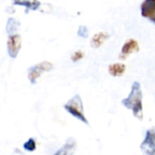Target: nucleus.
Here are the masks:
<instances>
[{
  "instance_id": "nucleus-1",
  "label": "nucleus",
  "mask_w": 155,
  "mask_h": 155,
  "mask_svg": "<svg viewBox=\"0 0 155 155\" xmlns=\"http://www.w3.org/2000/svg\"><path fill=\"white\" fill-rule=\"evenodd\" d=\"M121 104L130 110L135 118L140 120L143 119V107H142V91L140 84L138 81H134L131 85V90L129 96L121 101Z\"/></svg>"
},
{
  "instance_id": "nucleus-2",
  "label": "nucleus",
  "mask_w": 155,
  "mask_h": 155,
  "mask_svg": "<svg viewBox=\"0 0 155 155\" xmlns=\"http://www.w3.org/2000/svg\"><path fill=\"white\" fill-rule=\"evenodd\" d=\"M64 109L77 120H81L85 124H89V121L84 114L83 103L80 95H75L74 97H72L64 105Z\"/></svg>"
},
{
  "instance_id": "nucleus-3",
  "label": "nucleus",
  "mask_w": 155,
  "mask_h": 155,
  "mask_svg": "<svg viewBox=\"0 0 155 155\" xmlns=\"http://www.w3.org/2000/svg\"><path fill=\"white\" fill-rule=\"evenodd\" d=\"M140 150L145 155L155 154V127H152L146 131L145 138L140 144Z\"/></svg>"
},
{
  "instance_id": "nucleus-4",
  "label": "nucleus",
  "mask_w": 155,
  "mask_h": 155,
  "mask_svg": "<svg viewBox=\"0 0 155 155\" xmlns=\"http://www.w3.org/2000/svg\"><path fill=\"white\" fill-rule=\"evenodd\" d=\"M53 68V65L48 61H43L40 62L33 67H31L28 69V80L31 82V84H35L37 82V80L42 75L43 72L49 71Z\"/></svg>"
},
{
  "instance_id": "nucleus-5",
  "label": "nucleus",
  "mask_w": 155,
  "mask_h": 155,
  "mask_svg": "<svg viewBox=\"0 0 155 155\" xmlns=\"http://www.w3.org/2000/svg\"><path fill=\"white\" fill-rule=\"evenodd\" d=\"M21 48V37L18 34L9 36L8 40V55L12 58H16Z\"/></svg>"
},
{
  "instance_id": "nucleus-6",
  "label": "nucleus",
  "mask_w": 155,
  "mask_h": 155,
  "mask_svg": "<svg viewBox=\"0 0 155 155\" xmlns=\"http://www.w3.org/2000/svg\"><path fill=\"white\" fill-rule=\"evenodd\" d=\"M140 12L143 18L155 24V0H144L140 6Z\"/></svg>"
},
{
  "instance_id": "nucleus-7",
  "label": "nucleus",
  "mask_w": 155,
  "mask_h": 155,
  "mask_svg": "<svg viewBox=\"0 0 155 155\" xmlns=\"http://www.w3.org/2000/svg\"><path fill=\"white\" fill-rule=\"evenodd\" d=\"M139 50H140V47L138 42L135 39H128L122 46L119 58L121 60H125L130 54L136 53Z\"/></svg>"
},
{
  "instance_id": "nucleus-8",
  "label": "nucleus",
  "mask_w": 155,
  "mask_h": 155,
  "mask_svg": "<svg viewBox=\"0 0 155 155\" xmlns=\"http://www.w3.org/2000/svg\"><path fill=\"white\" fill-rule=\"evenodd\" d=\"M77 149V142L74 139H68L66 143L58 149L54 155H74Z\"/></svg>"
},
{
  "instance_id": "nucleus-9",
  "label": "nucleus",
  "mask_w": 155,
  "mask_h": 155,
  "mask_svg": "<svg viewBox=\"0 0 155 155\" xmlns=\"http://www.w3.org/2000/svg\"><path fill=\"white\" fill-rule=\"evenodd\" d=\"M108 71L113 77H121L126 71V66L122 63H114L109 66Z\"/></svg>"
},
{
  "instance_id": "nucleus-10",
  "label": "nucleus",
  "mask_w": 155,
  "mask_h": 155,
  "mask_svg": "<svg viewBox=\"0 0 155 155\" xmlns=\"http://www.w3.org/2000/svg\"><path fill=\"white\" fill-rule=\"evenodd\" d=\"M13 4L25 7L30 10H37L40 7V2L38 0H13Z\"/></svg>"
},
{
  "instance_id": "nucleus-11",
  "label": "nucleus",
  "mask_w": 155,
  "mask_h": 155,
  "mask_svg": "<svg viewBox=\"0 0 155 155\" xmlns=\"http://www.w3.org/2000/svg\"><path fill=\"white\" fill-rule=\"evenodd\" d=\"M109 38V35L105 32H100V33H97L95 34L92 38H91V45L92 48H100L105 41L106 39Z\"/></svg>"
},
{
  "instance_id": "nucleus-12",
  "label": "nucleus",
  "mask_w": 155,
  "mask_h": 155,
  "mask_svg": "<svg viewBox=\"0 0 155 155\" xmlns=\"http://www.w3.org/2000/svg\"><path fill=\"white\" fill-rule=\"evenodd\" d=\"M19 22L17 21L15 18H9L7 24V32L9 34V36L15 35L16 31L18 30L19 27Z\"/></svg>"
},
{
  "instance_id": "nucleus-13",
  "label": "nucleus",
  "mask_w": 155,
  "mask_h": 155,
  "mask_svg": "<svg viewBox=\"0 0 155 155\" xmlns=\"http://www.w3.org/2000/svg\"><path fill=\"white\" fill-rule=\"evenodd\" d=\"M24 149L28 151H34L37 148V143H36V140L33 139V138H30L28 139V140H27L24 145H23Z\"/></svg>"
},
{
  "instance_id": "nucleus-14",
  "label": "nucleus",
  "mask_w": 155,
  "mask_h": 155,
  "mask_svg": "<svg viewBox=\"0 0 155 155\" xmlns=\"http://www.w3.org/2000/svg\"><path fill=\"white\" fill-rule=\"evenodd\" d=\"M84 58V52L83 51H81V50H78L76 52H74L72 55H71V60L73 62H77L81 59H82Z\"/></svg>"
},
{
  "instance_id": "nucleus-15",
  "label": "nucleus",
  "mask_w": 155,
  "mask_h": 155,
  "mask_svg": "<svg viewBox=\"0 0 155 155\" xmlns=\"http://www.w3.org/2000/svg\"><path fill=\"white\" fill-rule=\"evenodd\" d=\"M78 35H79L80 37H81V38H86L89 36V29L85 26H81L79 28V30H78Z\"/></svg>"
},
{
  "instance_id": "nucleus-16",
  "label": "nucleus",
  "mask_w": 155,
  "mask_h": 155,
  "mask_svg": "<svg viewBox=\"0 0 155 155\" xmlns=\"http://www.w3.org/2000/svg\"><path fill=\"white\" fill-rule=\"evenodd\" d=\"M154 155H155V154H154Z\"/></svg>"
}]
</instances>
